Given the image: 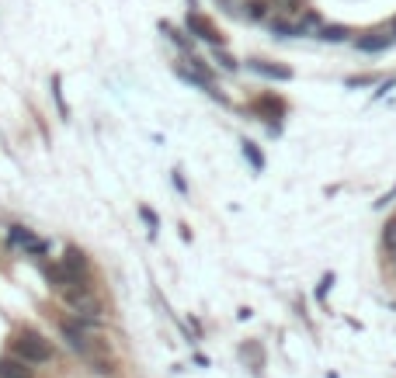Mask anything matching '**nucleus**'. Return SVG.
<instances>
[{"label":"nucleus","mask_w":396,"mask_h":378,"mask_svg":"<svg viewBox=\"0 0 396 378\" xmlns=\"http://www.w3.org/2000/svg\"><path fill=\"white\" fill-rule=\"evenodd\" d=\"M14 357H21L25 364H45V361H52V347L35 330H21L14 337Z\"/></svg>","instance_id":"obj_1"},{"label":"nucleus","mask_w":396,"mask_h":378,"mask_svg":"<svg viewBox=\"0 0 396 378\" xmlns=\"http://www.w3.org/2000/svg\"><path fill=\"white\" fill-rule=\"evenodd\" d=\"M63 302H67L77 316H101V312H104L101 299L94 295V288H91L87 281H73L70 288H63Z\"/></svg>","instance_id":"obj_2"},{"label":"nucleus","mask_w":396,"mask_h":378,"mask_svg":"<svg viewBox=\"0 0 396 378\" xmlns=\"http://www.w3.org/2000/svg\"><path fill=\"white\" fill-rule=\"evenodd\" d=\"M60 330H63V337L70 340V347H73V351H80L87 361L94 357V354H91V344H87V333H84V323H80V319H77V323H73V319H60Z\"/></svg>","instance_id":"obj_3"},{"label":"nucleus","mask_w":396,"mask_h":378,"mask_svg":"<svg viewBox=\"0 0 396 378\" xmlns=\"http://www.w3.org/2000/svg\"><path fill=\"white\" fill-rule=\"evenodd\" d=\"M63 267H67V271L73 275V281H80V275H87V267H91V260H87V253H84L80 247H67Z\"/></svg>","instance_id":"obj_4"},{"label":"nucleus","mask_w":396,"mask_h":378,"mask_svg":"<svg viewBox=\"0 0 396 378\" xmlns=\"http://www.w3.org/2000/svg\"><path fill=\"white\" fill-rule=\"evenodd\" d=\"M32 364H25L21 357L8 354V357H0V378H32Z\"/></svg>","instance_id":"obj_5"},{"label":"nucleus","mask_w":396,"mask_h":378,"mask_svg":"<svg viewBox=\"0 0 396 378\" xmlns=\"http://www.w3.org/2000/svg\"><path fill=\"white\" fill-rule=\"evenodd\" d=\"M188 32H195L198 38H205V42H212V45H222V35H219L202 14H188Z\"/></svg>","instance_id":"obj_6"},{"label":"nucleus","mask_w":396,"mask_h":378,"mask_svg":"<svg viewBox=\"0 0 396 378\" xmlns=\"http://www.w3.org/2000/svg\"><path fill=\"white\" fill-rule=\"evenodd\" d=\"M45 278H49V285H52V288H60V292L73 285V275L67 271L63 264H45Z\"/></svg>","instance_id":"obj_7"},{"label":"nucleus","mask_w":396,"mask_h":378,"mask_svg":"<svg viewBox=\"0 0 396 378\" xmlns=\"http://www.w3.org/2000/svg\"><path fill=\"white\" fill-rule=\"evenodd\" d=\"M32 229H25V226H11V233H8V240H11V247H18V250H25L28 243H32Z\"/></svg>","instance_id":"obj_8"},{"label":"nucleus","mask_w":396,"mask_h":378,"mask_svg":"<svg viewBox=\"0 0 396 378\" xmlns=\"http://www.w3.org/2000/svg\"><path fill=\"white\" fill-rule=\"evenodd\" d=\"M257 73H264V77H275V80H289L292 73L286 70V66H268V63H251Z\"/></svg>","instance_id":"obj_9"},{"label":"nucleus","mask_w":396,"mask_h":378,"mask_svg":"<svg viewBox=\"0 0 396 378\" xmlns=\"http://www.w3.org/2000/svg\"><path fill=\"white\" fill-rule=\"evenodd\" d=\"M45 253H49V243L38 240V236H32V243L25 247V257H45Z\"/></svg>","instance_id":"obj_10"},{"label":"nucleus","mask_w":396,"mask_h":378,"mask_svg":"<svg viewBox=\"0 0 396 378\" xmlns=\"http://www.w3.org/2000/svg\"><path fill=\"white\" fill-rule=\"evenodd\" d=\"M244 156H247L251 164H254V171H261V167H264V156L254 149V142H244Z\"/></svg>","instance_id":"obj_11"},{"label":"nucleus","mask_w":396,"mask_h":378,"mask_svg":"<svg viewBox=\"0 0 396 378\" xmlns=\"http://www.w3.org/2000/svg\"><path fill=\"white\" fill-rule=\"evenodd\" d=\"M358 45H362L365 52H372V49H386L389 42H386V38H365V42H358Z\"/></svg>","instance_id":"obj_12"},{"label":"nucleus","mask_w":396,"mask_h":378,"mask_svg":"<svg viewBox=\"0 0 396 378\" xmlns=\"http://www.w3.org/2000/svg\"><path fill=\"white\" fill-rule=\"evenodd\" d=\"M275 35L289 38V35H299V28H296V25H275Z\"/></svg>","instance_id":"obj_13"},{"label":"nucleus","mask_w":396,"mask_h":378,"mask_svg":"<svg viewBox=\"0 0 396 378\" xmlns=\"http://www.w3.org/2000/svg\"><path fill=\"white\" fill-rule=\"evenodd\" d=\"M247 14H251V18H264V14H268V4H257V0H254Z\"/></svg>","instance_id":"obj_14"},{"label":"nucleus","mask_w":396,"mask_h":378,"mask_svg":"<svg viewBox=\"0 0 396 378\" xmlns=\"http://www.w3.org/2000/svg\"><path fill=\"white\" fill-rule=\"evenodd\" d=\"M139 215H143V219H146V226H150V229H156V215H153V212H150L146 205L139 208Z\"/></svg>","instance_id":"obj_15"},{"label":"nucleus","mask_w":396,"mask_h":378,"mask_svg":"<svg viewBox=\"0 0 396 378\" xmlns=\"http://www.w3.org/2000/svg\"><path fill=\"white\" fill-rule=\"evenodd\" d=\"M216 60H219L226 70H237V60H230V56H226V52H216Z\"/></svg>","instance_id":"obj_16"},{"label":"nucleus","mask_w":396,"mask_h":378,"mask_svg":"<svg viewBox=\"0 0 396 378\" xmlns=\"http://www.w3.org/2000/svg\"><path fill=\"white\" fill-rule=\"evenodd\" d=\"M323 38H345V32H341V28H327Z\"/></svg>","instance_id":"obj_17"}]
</instances>
